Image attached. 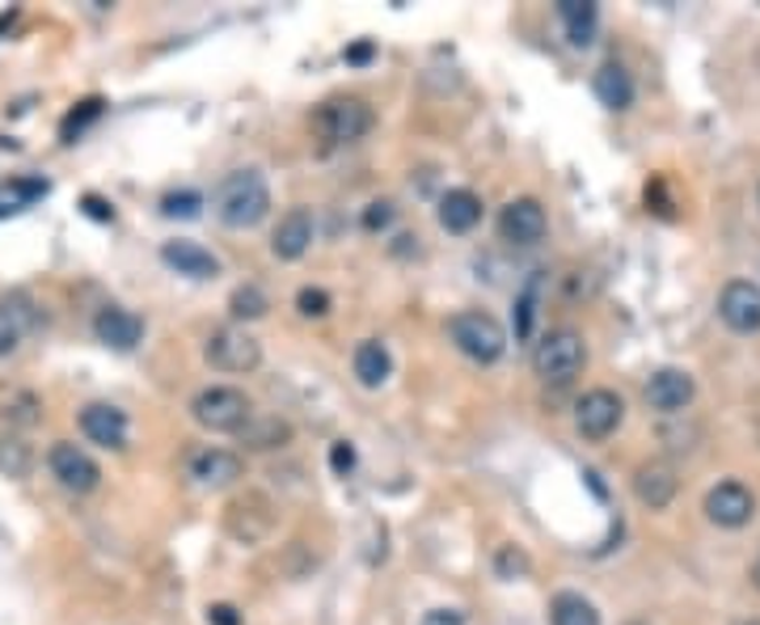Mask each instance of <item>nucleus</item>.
<instances>
[{"instance_id":"obj_1","label":"nucleus","mask_w":760,"mask_h":625,"mask_svg":"<svg viewBox=\"0 0 760 625\" xmlns=\"http://www.w3.org/2000/svg\"><path fill=\"white\" fill-rule=\"evenodd\" d=\"M216 211L229 229H253L267 211H271V187L258 169H237L224 178V187L216 195Z\"/></svg>"},{"instance_id":"obj_2","label":"nucleus","mask_w":760,"mask_h":625,"mask_svg":"<svg viewBox=\"0 0 760 625\" xmlns=\"http://www.w3.org/2000/svg\"><path fill=\"white\" fill-rule=\"evenodd\" d=\"M588 368V343L574 330H553L537 343L532 351V373L546 385H570L574 376Z\"/></svg>"},{"instance_id":"obj_3","label":"nucleus","mask_w":760,"mask_h":625,"mask_svg":"<svg viewBox=\"0 0 760 625\" xmlns=\"http://www.w3.org/2000/svg\"><path fill=\"white\" fill-rule=\"evenodd\" d=\"M448 338L457 343V351L469 355L473 364H494L507 351V330L499 326V317H490L482 309H464L448 321Z\"/></svg>"},{"instance_id":"obj_4","label":"nucleus","mask_w":760,"mask_h":625,"mask_svg":"<svg viewBox=\"0 0 760 625\" xmlns=\"http://www.w3.org/2000/svg\"><path fill=\"white\" fill-rule=\"evenodd\" d=\"M190 415H194L199 427H208V431H241L250 423L253 406L250 397L241 394V389H232V385H208V389L194 394Z\"/></svg>"},{"instance_id":"obj_5","label":"nucleus","mask_w":760,"mask_h":625,"mask_svg":"<svg viewBox=\"0 0 760 625\" xmlns=\"http://www.w3.org/2000/svg\"><path fill=\"white\" fill-rule=\"evenodd\" d=\"M372 123H377V115L363 98H334V102L321 106L313 119L317 136L326 145H356L372 131Z\"/></svg>"},{"instance_id":"obj_6","label":"nucleus","mask_w":760,"mask_h":625,"mask_svg":"<svg viewBox=\"0 0 760 625\" xmlns=\"http://www.w3.org/2000/svg\"><path fill=\"white\" fill-rule=\"evenodd\" d=\"M203 355H208L211 368H220V373H253L262 364V343L253 334L237 330V326H220V330L208 334Z\"/></svg>"},{"instance_id":"obj_7","label":"nucleus","mask_w":760,"mask_h":625,"mask_svg":"<svg viewBox=\"0 0 760 625\" xmlns=\"http://www.w3.org/2000/svg\"><path fill=\"white\" fill-rule=\"evenodd\" d=\"M224 528H229L237 542H262V537H271L274 528V507L271 499L262 495V490H246V495H237L229 503V512H224Z\"/></svg>"},{"instance_id":"obj_8","label":"nucleus","mask_w":760,"mask_h":625,"mask_svg":"<svg viewBox=\"0 0 760 625\" xmlns=\"http://www.w3.org/2000/svg\"><path fill=\"white\" fill-rule=\"evenodd\" d=\"M621 418H626V401L612 389H591L574 406V427L583 439H609L621 427Z\"/></svg>"},{"instance_id":"obj_9","label":"nucleus","mask_w":760,"mask_h":625,"mask_svg":"<svg viewBox=\"0 0 760 625\" xmlns=\"http://www.w3.org/2000/svg\"><path fill=\"white\" fill-rule=\"evenodd\" d=\"M47 465H51V474L60 478L63 490H72V495H89V490H98V482H102L98 460L89 457L84 448H77V444H68V439L51 448Z\"/></svg>"},{"instance_id":"obj_10","label":"nucleus","mask_w":760,"mask_h":625,"mask_svg":"<svg viewBox=\"0 0 760 625\" xmlns=\"http://www.w3.org/2000/svg\"><path fill=\"white\" fill-rule=\"evenodd\" d=\"M546 232L549 216L537 199H511L499 216V237L507 246H537V241H546Z\"/></svg>"},{"instance_id":"obj_11","label":"nucleus","mask_w":760,"mask_h":625,"mask_svg":"<svg viewBox=\"0 0 760 625\" xmlns=\"http://www.w3.org/2000/svg\"><path fill=\"white\" fill-rule=\"evenodd\" d=\"M718 317L736 334L760 330V288L752 279H731L718 296Z\"/></svg>"},{"instance_id":"obj_12","label":"nucleus","mask_w":760,"mask_h":625,"mask_svg":"<svg viewBox=\"0 0 760 625\" xmlns=\"http://www.w3.org/2000/svg\"><path fill=\"white\" fill-rule=\"evenodd\" d=\"M757 512V495L743 482H718L714 490L706 495V516L718 528H743Z\"/></svg>"},{"instance_id":"obj_13","label":"nucleus","mask_w":760,"mask_h":625,"mask_svg":"<svg viewBox=\"0 0 760 625\" xmlns=\"http://www.w3.org/2000/svg\"><path fill=\"white\" fill-rule=\"evenodd\" d=\"M676 490H680V478H676L672 460L654 457V460H642V465L633 469V495H638L642 507L663 512V507L676 499Z\"/></svg>"},{"instance_id":"obj_14","label":"nucleus","mask_w":760,"mask_h":625,"mask_svg":"<svg viewBox=\"0 0 760 625\" xmlns=\"http://www.w3.org/2000/svg\"><path fill=\"white\" fill-rule=\"evenodd\" d=\"M309 246H313V216H309V208L283 211L271 232V254L279 262H296V258L309 254Z\"/></svg>"},{"instance_id":"obj_15","label":"nucleus","mask_w":760,"mask_h":625,"mask_svg":"<svg viewBox=\"0 0 760 625\" xmlns=\"http://www.w3.org/2000/svg\"><path fill=\"white\" fill-rule=\"evenodd\" d=\"M693 394H697L693 376L680 373V368H659L647 380V406L659 410V415H680L693 401Z\"/></svg>"},{"instance_id":"obj_16","label":"nucleus","mask_w":760,"mask_h":625,"mask_svg":"<svg viewBox=\"0 0 760 625\" xmlns=\"http://www.w3.org/2000/svg\"><path fill=\"white\" fill-rule=\"evenodd\" d=\"M81 431H84V439L98 444V448H127V415L119 406H106V401L84 406Z\"/></svg>"},{"instance_id":"obj_17","label":"nucleus","mask_w":760,"mask_h":625,"mask_svg":"<svg viewBox=\"0 0 760 625\" xmlns=\"http://www.w3.org/2000/svg\"><path fill=\"white\" fill-rule=\"evenodd\" d=\"M93 334H98V343L106 347H114V351H131L140 338H144V317L131 309H119V305H110L93 317Z\"/></svg>"},{"instance_id":"obj_18","label":"nucleus","mask_w":760,"mask_h":625,"mask_svg":"<svg viewBox=\"0 0 760 625\" xmlns=\"http://www.w3.org/2000/svg\"><path fill=\"white\" fill-rule=\"evenodd\" d=\"M161 258L166 267H173L178 275H190V279H216L220 275V258L194 241H166L161 246Z\"/></svg>"},{"instance_id":"obj_19","label":"nucleus","mask_w":760,"mask_h":625,"mask_svg":"<svg viewBox=\"0 0 760 625\" xmlns=\"http://www.w3.org/2000/svg\"><path fill=\"white\" fill-rule=\"evenodd\" d=\"M241 457L229 453V448H203L190 457V478H199L203 486H229V482L241 478Z\"/></svg>"},{"instance_id":"obj_20","label":"nucleus","mask_w":760,"mask_h":625,"mask_svg":"<svg viewBox=\"0 0 760 625\" xmlns=\"http://www.w3.org/2000/svg\"><path fill=\"white\" fill-rule=\"evenodd\" d=\"M351 368H356L359 385L363 389H380L389 376H393V359H389V347L380 343V338H368V343H359L356 355H351Z\"/></svg>"},{"instance_id":"obj_21","label":"nucleus","mask_w":760,"mask_h":625,"mask_svg":"<svg viewBox=\"0 0 760 625\" xmlns=\"http://www.w3.org/2000/svg\"><path fill=\"white\" fill-rule=\"evenodd\" d=\"M478 220H482V199L473 195V190H448L440 199V225L448 232H469L478 229Z\"/></svg>"},{"instance_id":"obj_22","label":"nucleus","mask_w":760,"mask_h":625,"mask_svg":"<svg viewBox=\"0 0 760 625\" xmlns=\"http://www.w3.org/2000/svg\"><path fill=\"white\" fill-rule=\"evenodd\" d=\"M246 448L253 453H271V448H283L288 439H292V423L279 415H250V423L237 431Z\"/></svg>"},{"instance_id":"obj_23","label":"nucleus","mask_w":760,"mask_h":625,"mask_svg":"<svg viewBox=\"0 0 760 625\" xmlns=\"http://www.w3.org/2000/svg\"><path fill=\"white\" fill-rule=\"evenodd\" d=\"M591 89H596L600 106H609V110H630V102H633L630 72H626V68H621L617 60H609V63H600V68H596V81H591Z\"/></svg>"},{"instance_id":"obj_24","label":"nucleus","mask_w":760,"mask_h":625,"mask_svg":"<svg viewBox=\"0 0 760 625\" xmlns=\"http://www.w3.org/2000/svg\"><path fill=\"white\" fill-rule=\"evenodd\" d=\"M34 321V309L21 292H13L9 300H0V355H13L21 347V338Z\"/></svg>"},{"instance_id":"obj_25","label":"nucleus","mask_w":760,"mask_h":625,"mask_svg":"<svg viewBox=\"0 0 760 625\" xmlns=\"http://www.w3.org/2000/svg\"><path fill=\"white\" fill-rule=\"evenodd\" d=\"M549 625H600V613L579 592H558L549 601Z\"/></svg>"},{"instance_id":"obj_26","label":"nucleus","mask_w":760,"mask_h":625,"mask_svg":"<svg viewBox=\"0 0 760 625\" xmlns=\"http://www.w3.org/2000/svg\"><path fill=\"white\" fill-rule=\"evenodd\" d=\"M558 13H562V21H567V34L574 47H588L591 34H596V4L591 0H562L558 4Z\"/></svg>"},{"instance_id":"obj_27","label":"nucleus","mask_w":760,"mask_h":625,"mask_svg":"<svg viewBox=\"0 0 760 625\" xmlns=\"http://www.w3.org/2000/svg\"><path fill=\"white\" fill-rule=\"evenodd\" d=\"M34 469V448L21 436H0V474L4 478H30Z\"/></svg>"},{"instance_id":"obj_28","label":"nucleus","mask_w":760,"mask_h":625,"mask_svg":"<svg viewBox=\"0 0 760 625\" xmlns=\"http://www.w3.org/2000/svg\"><path fill=\"white\" fill-rule=\"evenodd\" d=\"M39 195H47V182H42V178H18V182L0 187V216H4V211L30 208Z\"/></svg>"},{"instance_id":"obj_29","label":"nucleus","mask_w":760,"mask_h":625,"mask_svg":"<svg viewBox=\"0 0 760 625\" xmlns=\"http://www.w3.org/2000/svg\"><path fill=\"white\" fill-rule=\"evenodd\" d=\"M229 309L237 321H258V317H267V296H262V288H253V284H246V288H237L229 300Z\"/></svg>"},{"instance_id":"obj_30","label":"nucleus","mask_w":760,"mask_h":625,"mask_svg":"<svg viewBox=\"0 0 760 625\" xmlns=\"http://www.w3.org/2000/svg\"><path fill=\"white\" fill-rule=\"evenodd\" d=\"M4 418L9 423H18V427H30V423H39V397L34 394H18L9 406H4Z\"/></svg>"},{"instance_id":"obj_31","label":"nucleus","mask_w":760,"mask_h":625,"mask_svg":"<svg viewBox=\"0 0 760 625\" xmlns=\"http://www.w3.org/2000/svg\"><path fill=\"white\" fill-rule=\"evenodd\" d=\"M98 115H102V102H98V98H89V102H81V110H72V115L63 119V140H72V136H81L84 127L93 123Z\"/></svg>"},{"instance_id":"obj_32","label":"nucleus","mask_w":760,"mask_h":625,"mask_svg":"<svg viewBox=\"0 0 760 625\" xmlns=\"http://www.w3.org/2000/svg\"><path fill=\"white\" fill-rule=\"evenodd\" d=\"M296 309H300V317H326V312H330V292H321V288H300V292H296Z\"/></svg>"},{"instance_id":"obj_33","label":"nucleus","mask_w":760,"mask_h":625,"mask_svg":"<svg viewBox=\"0 0 760 625\" xmlns=\"http://www.w3.org/2000/svg\"><path fill=\"white\" fill-rule=\"evenodd\" d=\"M199 208H203V199H199L194 190H182V195H166V199H161V211H166V216H199Z\"/></svg>"},{"instance_id":"obj_34","label":"nucleus","mask_w":760,"mask_h":625,"mask_svg":"<svg viewBox=\"0 0 760 625\" xmlns=\"http://www.w3.org/2000/svg\"><path fill=\"white\" fill-rule=\"evenodd\" d=\"M393 225V204L389 199H377V204H368V211H363V229L368 232H380Z\"/></svg>"},{"instance_id":"obj_35","label":"nucleus","mask_w":760,"mask_h":625,"mask_svg":"<svg viewBox=\"0 0 760 625\" xmlns=\"http://www.w3.org/2000/svg\"><path fill=\"white\" fill-rule=\"evenodd\" d=\"M330 469H334L338 478H347V474L356 469V448H351L347 439H338L334 448H330Z\"/></svg>"},{"instance_id":"obj_36","label":"nucleus","mask_w":760,"mask_h":625,"mask_svg":"<svg viewBox=\"0 0 760 625\" xmlns=\"http://www.w3.org/2000/svg\"><path fill=\"white\" fill-rule=\"evenodd\" d=\"M520 571H528V558H524V554H516V549L507 545L503 554H499V575H503V579H516Z\"/></svg>"},{"instance_id":"obj_37","label":"nucleus","mask_w":760,"mask_h":625,"mask_svg":"<svg viewBox=\"0 0 760 625\" xmlns=\"http://www.w3.org/2000/svg\"><path fill=\"white\" fill-rule=\"evenodd\" d=\"M419 625H464V613L461 608H431Z\"/></svg>"},{"instance_id":"obj_38","label":"nucleus","mask_w":760,"mask_h":625,"mask_svg":"<svg viewBox=\"0 0 760 625\" xmlns=\"http://www.w3.org/2000/svg\"><path fill=\"white\" fill-rule=\"evenodd\" d=\"M208 622L211 625H241V617H237V608H232V605H211L208 608Z\"/></svg>"},{"instance_id":"obj_39","label":"nucleus","mask_w":760,"mask_h":625,"mask_svg":"<svg viewBox=\"0 0 760 625\" xmlns=\"http://www.w3.org/2000/svg\"><path fill=\"white\" fill-rule=\"evenodd\" d=\"M368 56H372V47H368V42H359V47H351V51H347V60H351V63H363Z\"/></svg>"},{"instance_id":"obj_40","label":"nucleus","mask_w":760,"mask_h":625,"mask_svg":"<svg viewBox=\"0 0 760 625\" xmlns=\"http://www.w3.org/2000/svg\"><path fill=\"white\" fill-rule=\"evenodd\" d=\"M84 208L93 211V216H98V220H106V216H110V211H106L102 204H98V199H84Z\"/></svg>"},{"instance_id":"obj_41","label":"nucleus","mask_w":760,"mask_h":625,"mask_svg":"<svg viewBox=\"0 0 760 625\" xmlns=\"http://www.w3.org/2000/svg\"><path fill=\"white\" fill-rule=\"evenodd\" d=\"M748 575H752V587H757V592H760V558H757V563H752V571H748Z\"/></svg>"},{"instance_id":"obj_42","label":"nucleus","mask_w":760,"mask_h":625,"mask_svg":"<svg viewBox=\"0 0 760 625\" xmlns=\"http://www.w3.org/2000/svg\"><path fill=\"white\" fill-rule=\"evenodd\" d=\"M739 625H760V617H752V622H739Z\"/></svg>"},{"instance_id":"obj_43","label":"nucleus","mask_w":760,"mask_h":625,"mask_svg":"<svg viewBox=\"0 0 760 625\" xmlns=\"http://www.w3.org/2000/svg\"><path fill=\"white\" fill-rule=\"evenodd\" d=\"M630 625H647V622H630Z\"/></svg>"},{"instance_id":"obj_44","label":"nucleus","mask_w":760,"mask_h":625,"mask_svg":"<svg viewBox=\"0 0 760 625\" xmlns=\"http://www.w3.org/2000/svg\"><path fill=\"white\" fill-rule=\"evenodd\" d=\"M757 199H760V195H757Z\"/></svg>"}]
</instances>
